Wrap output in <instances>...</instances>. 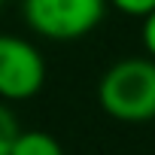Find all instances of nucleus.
Instances as JSON below:
<instances>
[{
  "label": "nucleus",
  "instance_id": "nucleus-1",
  "mask_svg": "<svg viewBox=\"0 0 155 155\" xmlns=\"http://www.w3.org/2000/svg\"><path fill=\"white\" fill-rule=\"evenodd\" d=\"M101 110L122 125L155 119V58H119L97 82Z\"/></svg>",
  "mask_w": 155,
  "mask_h": 155
},
{
  "label": "nucleus",
  "instance_id": "nucleus-2",
  "mask_svg": "<svg viewBox=\"0 0 155 155\" xmlns=\"http://www.w3.org/2000/svg\"><path fill=\"white\" fill-rule=\"evenodd\" d=\"M107 6V0H21V15L37 37L70 43L91 34L104 21Z\"/></svg>",
  "mask_w": 155,
  "mask_h": 155
},
{
  "label": "nucleus",
  "instance_id": "nucleus-3",
  "mask_svg": "<svg viewBox=\"0 0 155 155\" xmlns=\"http://www.w3.org/2000/svg\"><path fill=\"white\" fill-rule=\"evenodd\" d=\"M46 58L43 52L15 34H0V101L21 104L43 91Z\"/></svg>",
  "mask_w": 155,
  "mask_h": 155
},
{
  "label": "nucleus",
  "instance_id": "nucleus-4",
  "mask_svg": "<svg viewBox=\"0 0 155 155\" xmlns=\"http://www.w3.org/2000/svg\"><path fill=\"white\" fill-rule=\"evenodd\" d=\"M9 155H64V149L49 131H18Z\"/></svg>",
  "mask_w": 155,
  "mask_h": 155
},
{
  "label": "nucleus",
  "instance_id": "nucleus-5",
  "mask_svg": "<svg viewBox=\"0 0 155 155\" xmlns=\"http://www.w3.org/2000/svg\"><path fill=\"white\" fill-rule=\"evenodd\" d=\"M18 131H21V128H18L12 110L6 107V101H0V155H9V149H12Z\"/></svg>",
  "mask_w": 155,
  "mask_h": 155
},
{
  "label": "nucleus",
  "instance_id": "nucleus-6",
  "mask_svg": "<svg viewBox=\"0 0 155 155\" xmlns=\"http://www.w3.org/2000/svg\"><path fill=\"white\" fill-rule=\"evenodd\" d=\"M107 3L122 12V15H131V18H143L155 9V0H107Z\"/></svg>",
  "mask_w": 155,
  "mask_h": 155
},
{
  "label": "nucleus",
  "instance_id": "nucleus-7",
  "mask_svg": "<svg viewBox=\"0 0 155 155\" xmlns=\"http://www.w3.org/2000/svg\"><path fill=\"white\" fill-rule=\"evenodd\" d=\"M140 40L149 58H155V9L149 15H143V28H140Z\"/></svg>",
  "mask_w": 155,
  "mask_h": 155
},
{
  "label": "nucleus",
  "instance_id": "nucleus-8",
  "mask_svg": "<svg viewBox=\"0 0 155 155\" xmlns=\"http://www.w3.org/2000/svg\"><path fill=\"white\" fill-rule=\"evenodd\" d=\"M3 3H6V0H0V9H3Z\"/></svg>",
  "mask_w": 155,
  "mask_h": 155
}]
</instances>
